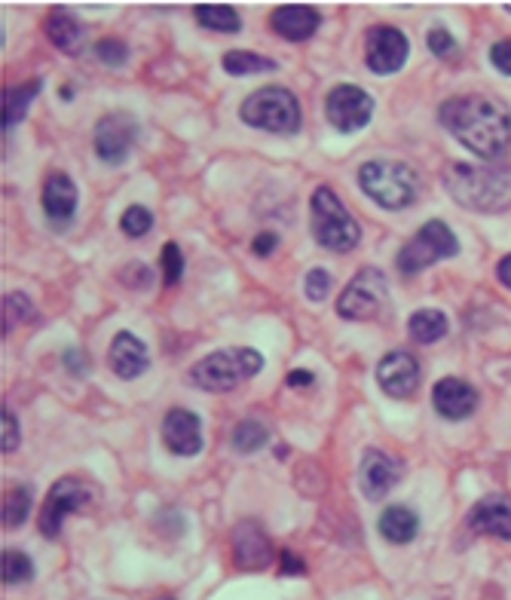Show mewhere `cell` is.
Instances as JSON below:
<instances>
[{
	"label": "cell",
	"mask_w": 511,
	"mask_h": 600,
	"mask_svg": "<svg viewBox=\"0 0 511 600\" xmlns=\"http://www.w3.org/2000/svg\"><path fill=\"white\" fill-rule=\"evenodd\" d=\"M441 126L481 160H499L511 147V111L496 95H453L438 111Z\"/></svg>",
	"instance_id": "obj_1"
},
{
	"label": "cell",
	"mask_w": 511,
	"mask_h": 600,
	"mask_svg": "<svg viewBox=\"0 0 511 600\" xmlns=\"http://www.w3.org/2000/svg\"><path fill=\"white\" fill-rule=\"evenodd\" d=\"M444 187L453 196V203L481 215H496V212L511 209V169L508 166L453 163L444 172Z\"/></svg>",
	"instance_id": "obj_2"
},
{
	"label": "cell",
	"mask_w": 511,
	"mask_h": 600,
	"mask_svg": "<svg viewBox=\"0 0 511 600\" xmlns=\"http://www.w3.org/2000/svg\"><path fill=\"white\" fill-rule=\"evenodd\" d=\"M264 371V356L251 346H230V349H215V353L202 356L190 371L187 380L202 389V392H233L245 380L258 377Z\"/></svg>",
	"instance_id": "obj_3"
},
{
	"label": "cell",
	"mask_w": 511,
	"mask_h": 600,
	"mask_svg": "<svg viewBox=\"0 0 511 600\" xmlns=\"http://www.w3.org/2000/svg\"><path fill=\"white\" fill-rule=\"evenodd\" d=\"M359 187L386 212H404L420 199V175L398 160H368L359 169Z\"/></svg>",
	"instance_id": "obj_4"
},
{
	"label": "cell",
	"mask_w": 511,
	"mask_h": 600,
	"mask_svg": "<svg viewBox=\"0 0 511 600\" xmlns=\"http://www.w3.org/2000/svg\"><path fill=\"white\" fill-rule=\"evenodd\" d=\"M310 230L313 239L334 255H346L362 242V227L340 203L331 187H316L310 196Z\"/></svg>",
	"instance_id": "obj_5"
},
{
	"label": "cell",
	"mask_w": 511,
	"mask_h": 600,
	"mask_svg": "<svg viewBox=\"0 0 511 600\" xmlns=\"http://www.w3.org/2000/svg\"><path fill=\"white\" fill-rule=\"evenodd\" d=\"M239 117L245 126L273 135H297L303 126L297 95L282 86H264L258 92H251L239 108Z\"/></svg>",
	"instance_id": "obj_6"
},
{
	"label": "cell",
	"mask_w": 511,
	"mask_h": 600,
	"mask_svg": "<svg viewBox=\"0 0 511 600\" xmlns=\"http://www.w3.org/2000/svg\"><path fill=\"white\" fill-rule=\"evenodd\" d=\"M456 255H459L456 233L444 221H426L411 239L401 245L395 264L404 276H417V273L429 270L432 264L456 258Z\"/></svg>",
	"instance_id": "obj_7"
},
{
	"label": "cell",
	"mask_w": 511,
	"mask_h": 600,
	"mask_svg": "<svg viewBox=\"0 0 511 600\" xmlns=\"http://www.w3.org/2000/svg\"><path fill=\"white\" fill-rule=\"evenodd\" d=\"M386 297H389L386 273L377 270V267H365V270H359L352 276V282L337 297V316L349 319V322L377 319L383 304H386Z\"/></svg>",
	"instance_id": "obj_8"
},
{
	"label": "cell",
	"mask_w": 511,
	"mask_h": 600,
	"mask_svg": "<svg viewBox=\"0 0 511 600\" xmlns=\"http://www.w3.org/2000/svg\"><path fill=\"white\" fill-rule=\"evenodd\" d=\"M95 499V490L92 484H86L83 478H59L53 487L46 493V503L40 509V518H37V527L46 539H59L62 536V524L68 515L74 512H83L89 509V503Z\"/></svg>",
	"instance_id": "obj_9"
},
{
	"label": "cell",
	"mask_w": 511,
	"mask_h": 600,
	"mask_svg": "<svg viewBox=\"0 0 511 600\" xmlns=\"http://www.w3.org/2000/svg\"><path fill=\"white\" fill-rule=\"evenodd\" d=\"M374 111H377L374 95H368L355 83H337L325 98V117L343 135L362 132L374 120Z\"/></svg>",
	"instance_id": "obj_10"
},
{
	"label": "cell",
	"mask_w": 511,
	"mask_h": 600,
	"mask_svg": "<svg viewBox=\"0 0 511 600\" xmlns=\"http://www.w3.org/2000/svg\"><path fill=\"white\" fill-rule=\"evenodd\" d=\"M407 56H411V43H407L401 28L392 25H377L368 31V43H365V62L368 71L377 77H389L395 71L404 68Z\"/></svg>",
	"instance_id": "obj_11"
},
{
	"label": "cell",
	"mask_w": 511,
	"mask_h": 600,
	"mask_svg": "<svg viewBox=\"0 0 511 600\" xmlns=\"http://www.w3.org/2000/svg\"><path fill=\"white\" fill-rule=\"evenodd\" d=\"M138 138V123L126 111H114L95 123V154L101 163L120 166L135 147Z\"/></svg>",
	"instance_id": "obj_12"
},
{
	"label": "cell",
	"mask_w": 511,
	"mask_h": 600,
	"mask_svg": "<svg viewBox=\"0 0 511 600\" xmlns=\"http://www.w3.org/2000/svg\"><path fill=\"white\" fill-rule=\"evenodd\" d=\"M230 545H233V564L239 570H248V573L267 570L276 558L267 533L261 530V524H254V521L236 524L233 533H230Z\"/></svg>",
	"instance_id": "obj_13"
},
{
	"label": "cell",
	"mask_w": 511,
	"mask_h": 600,
	"mask_svg": "<svg viewBox=\"0 0 511 600\" xmlns=\"http://www.w3.org/2000/svg\"><path fill=\"white\" fill-rule=\"evenodd\" d=\"M377 383L389 398H411L420 386V362L404 349H392L377 365Z\"/></svg>",
	"instance_id": "obj_14"
},
{
	"label": "cell",
	"mask_w": 511,
	"mask_h": 600,
	"mask_svg": "<svg viewBox=\"0 0 511 600\" xmlns=\"http://www.w3.org/2000/svg\"><path fill=\"white\" fill-rule=\"evenodd\" d=\"M404 475V463L389 457L386 450H365L362 457V469H359V484H362V493L371 499V503H380V499L401 481Z\"/></svg>",
	"instance_id": "obj_15"
},
{
	"label": "cell",
	"mask_w": 511,
	"mask_h": 600,
	"mask_svg": "<svg viewBox=\"0 0 511 600\" xmlns=\"http://www.w3.org/2000/svg\"><path fill=\"white\" fill-rule=\"evenodd\" d=\"M40 203H43V212H46L49 224L68 227L74 221V215H77V206H80V190H77L74 178L68 172H53L43 184Z\"/></svg>",
	"instance_id": "obj_16"
},
{
	"label": "cell",
	"mask_w": 511,
	"mask_h": 600,
	"mask_svg": "<svg viewBox=\"0 0 511 600\" xmlns=\"http://www.w3.org/2000/svg\"><path fill=\"white\" fill-rule=\"evenodd\" d=\"M163 444L172 450L175 457L202 454V447H206V438H202V420L187 408L169 411L166 420H163Z\"/></svg>",
	"instance_id": "obj_17"
},
{
	"label": "cell",
	"mask_w": 511,
	"mask_h": 600,
	"mask_svg": "<svg viewBox=\"0 0 511 600\" xmlns=\"http://www.w3.org/2000/svg\"><path fill=\"white\" fill-rule=\"evenodd\" d=\"M432 405L444 420H466L478 411V389L459 377H444L432 389Z\"/></svg>",
	"instance_id": "obj_18"
},
{
	"label": "cell",
	"mask_w": 511,
	"mask_h": 600,
	"mask_svg": "<svg viewBox=\"0 0 511 600\" xmlns=\"http://www.w3.org/2000/svg\"><path fill=\"white\" fill-rule=\"evenodd\" d=\"M466 524L475 533H487V536L511 542V496L493 493V496L478 499L475 509L466 518Z\"/></svg>",
	"instance_id": "obj_19"
},
{
	"label": "cell",
	"mask_w": 511,
	"mask_h": 600,
	"mask_svg": "<svg viewBox=\"0 0 511 600\" xmlns=\"http://www.w3.org/2000/svg\"><path fill=\"white\" fill-rule=\"evenodd\" d=\"M108 362L120 380H135L150 368V353L141 337H135L132 331H117L108 349Z\"/></svg>",
	"instance_id": "obj_20"
},
{
	"label": "cell",
	"mask_w": 511,
	"mask_h": 600,
	"mask_svg": "<svg viewBox=\"0 0 511 600\" xmlns=\"http://www.w3.org/2000/svg\"><path fill=\"white\" fill-rule=\"evenodd\" d=\"M270 25L279 37H285L291 43H303L322 28V13L306 4H282L273 10Z\"/></svg>",
	"instance_id": "obj_21"
},
{
	"label": "cell",
	"mask_w": 511,
	"mask_h": 600,
	"mask_svg": "<svg viewBox=\"0 0 511 600\" xmlns=\"http://www.w3.org/2000/svg\"><path fill=\"white\" fill-rule=\"evenodd\" d=\"M43 31H46L49 43H53L56 49H62V53H68V56H77L83 49V25L62 7L46 16Z\"/></svg>",
	"instance_id": "obj_22"
},
{
	"label": "cell",
	"mask_w": 511,
	"mask_h": 600,
	"mask_svg": "<svg viewBox=\"0 0 511 600\" xmlns=\"http://www.w3.org/2000/svg\"><path fill=\"white\" fill-rule=\"evenodd\" d=\"M377 527H380V536H383L386 542H392V545H407V542H414L417 533H420V518H417L414 509H407V506H389V509L380 515Z\"/></svg>",
	"instance_id": "obj_23"
},
{
	"label": "cell",
	"mask_w": 511,
	"mask_h": 600,
	"mask_svg": "<svg viewBox=\"0 0 511 600\" xmlns=\"http://www.w3.org/2000/svg\"><path fill=\"white\" fill-rule=\"evenodd\" d=\"M40 86H43V80H28V83L4 89V132L25 120V114H28L31 102L37 98Z\"/></svg>",
	"instance_id": "obj_24"
},
{
	"label": "cell",
	"mask_w": 511,
	"mask_h": 600,
	"mask_svg": "<svg viewBox=\"0 0 511 600\" xmlns=\"http://www.w3.org/2000/svg\"><path fill=\"white\" fill-rule=\"evenodd\" d=\"M224 71L233 77H251V74H273L279 71V62L270 56H258V53H248V49H233V53L224 56Z\"/></svg>",
	"instance_id": "obj_25"
},
{
	"label": "cell",
	"mask_w": 511,
	"mask_h": 600,
	"mask_svg": "<svg viewBox=\"0 0 511 600\" xmlns=\"http://www.w3.org/2000/svg\"><path fill=\"white\" fill-rule=\"evenodd\" d=\"M447 328H450V322L441 310H417L411 319H407V331H411V337L423 346L438 343L447 334Z\"/></svg>",
	"instance_id": "obj_26"
},
{
	"label": "cell",
	"mask_w": 511,
	"mask_h": 600,
	"mask_svg": "<svg viewBox=\"0 0 511 600\" xmlns=\"http://www.w3.org/2000/svg\"><path fill=\"white\" fill-rule=\"evenodd\" d=\"M193 13H196V22L202 28L218 31V34H236L242 28L239 13L233 7H227V4H199Z\"/></svg>",
	"instance_id": "obj_27"
},
{
	"label": "cell",
	"mask_w": 511,
	"mask_h": 600,
	"mask_svg": "<svg viewBox=\"0 0 511 600\" xmlns=\"http://www.w3.org/2000/svg\"><path fill=\"white\" fill-rule=\"evenodd\" d=\"M31 503H34V493L31 487H13L4 496V527L16 530L28 521L31 515Z\"/></svg>",
	"instance_id": "obj_28"
},
{
	"label": "cell",
	"mask_w": 511,
	"mask_h": 600,
	"mask_svg": "<svg viewBox=\"0 0 511 600\" xmlns=\"http://www.w3.org/2000/svg\"><path fill=\"white\" fill-rule=\"evenodd\" d=\"M270 432L261 420H242L236 429H233V447L239 454H258V450L267 444Z\"/></svg>",
	"instance_id": "obj_29"
},
{
	"label": "cell",
	"mask_w": 511,
	"mask_h": 600,
	"mask_svg": "<svg viewBox=\"0 0 511 600\" xmlns=\"http://www.w3.org/2000/svg\"><path fill=\"white\" fill-rule=\"evenodd\" d=\"M0 570H4V582L7 585H19V582H28L34 576V561L25 552H19V548H7Z\"/></svg>",
	"instance_id": "obj_30"
},
{
	"label": "cell",
	"mask_w": 511,
	"mask_h": 600,
	"mask_svg": "<svg viewBox=\"0 0 511 600\" xmlns=\"http://www.w3.org/2000/svg\"><path fill=\"white\" fill-rule=\"evenodd\" d=\"M92 53H95V59H98L101 65H108V68H120V65L129 62V46H126V40H120V37H101V40L92 46Z\"/></svg>",
	"instance_id": "obj_31"
},
{
	"label": "cell",
	"mask_w": 511,
	"mask_h": 600,
	"mask_svg": "<svg viewBox=\"0 0 511 600\" xmlns=\"http://www.w3.org/2000/svg\"><path fill=\"white\" fill-rule=\"evenodd\" d=\"M31 316H34V304L22 291H13V294L4 297V334L16 331V325L31 319Z\"/></svg>",
	"instance_id": "obj_32"
},
{
	"label": "cell",
	"mask_w": 511,
	"mask_h": 600,
	"mask_svg": "<svg viewBox=\"0 0 511 600\" xmlns=\"http://www.w3.org/2000/svg\"><path fill=\"white\" fill-rule=\"evenodd\" d=\"M150 227H153V215L144 206H129L120 218V230L132 239H141L144 233H150Z\"/></svg>",
	"instance_id": "obj_33"
},
{
	"label": "cell",
	"mask_w": 511,
	"mask_h": 600,
	"mask_svg": "<svg viewBox=\"0 0 511 600\" xmlns=\"http://www.w3.org/2000/svg\"><path fill=\"white\" fill-rule=\"evenodd\" d=\"M160 258H163V279H166V285H178L184 279V255H181L178 242H166Z\"/></svg>",
	"instance_id": "obj_34"
},
{
	"label": "cell",
	"mask_w": 511,
	"mask_h": 600,
	"mask_svg": "<svg viewBox=\"0 0 511 600\" xmlns=\"http://www.w3.org/2000/svg\"><path fill=\"white\" fill-rule=\"evenodd\" d=\"M303 291H306V297L313 300V304H322V300L328 297V291H331V273L322 270V267L310 270V273H306V279H303Z\"/></svg>",
	"instance_id": "obj_35"
},
{
	"label": "cell",
	"mask_w": 511,
	"mask_h": 600,
	"mask_svg": "<svg viewBox=\"0 0 511 600\" xmlns=\"http://www.w3.org/2000/svg\"><path fill=\"white\" fill-rule=\"evenodd\" d=\"M0 426H4V438H0V450H4V454H16L22 435H19V420H16V414H13L7 405H4V414H0Z\"/></svg>",
	"instance_id": "obj_36"
},
{
	"label": "cell",
	"mask_w": 511,
	"mask_h": 600,
	"mask_svg": "<svg viewBox=\"0 0 511 600\" xmlns=\"http://www.w3.org/2000/svg\"><path fill=\"white\" fill-rule=\"evenodd\" d=\"M426 43L432 49V56H438V59H447V56L456 53V40H453V34L447 28H432L429 37H426Z\"/></svg>",
	"instance_id": "obj_37"
},
{
	"label": "cell",
	"mask_w": 511,
	"mask_h": 600,
	"mask_svg": "<svg viewBox=\"0 0 511 600\" xmlns=\"http://www.w3.org/2000/svg\"><path fill=\"white\" fill-rule=\"evenodd\" d=\"M490 65H493L499 74L511 77V40H496V43L490 46Z\"/></svg>",
	"instance_id": "obj_38"
},
{
	"label": "cell",
	"mask_w": 511,
	"mask_h": 600,
	"mask_svg": "<svg viewBox=\"0 0 511 600\" xmlns=\"http://www.w3.org/2000/svg\"><path fill=\"white\" fill-rule=\"evenodd\" d=\"M120 279H123L126 285H132V288H147V285L153 282V273H150L144 264H129V267L120 273Z\"/></svg>",
	"instance_id": "obj_39"
},
{
	"label": "cell",
	"mask_w": 511,
	"mask_h": 600,
	"mask_svg": "<svg viewBox=\"0 0 511 600\" xmlns=\"http://www.w3.org/2000/svg\"><path fill=\"white\" fill-rule=\"evenodd\" d=\"M276 248H279V236L270 233V230H264V233H258V236L251 239V252L258 255V258H270Z\"/></svg>",
	"instance_id": "obj_40"
},
{
	"label": "cell",
	"mask_w": 511,
	"mask_h": 600,
	"mask_svg": "<svg viewBox=\"0 0 511 600\" xmlns=\"http://www.w3.org/2000/svg\"><path fill=\"white\" fill-rule=\"evenodd\" d=\"M279 561H282V576H303L306 573V564L300 558H294L291 548H282Z\"/></svg>",
	"instance_id": "obj_41"
},
{
	"label": "cell",
	"mask_w": 511,
	"mask_h": 600,
	"mask_svg": "<svg viewBox=\"0 0 511 600\" xmlns=\"http://www.w3.org/2000/svg\"><path fill=\"white\" fill-rule=\"evenodd\" d=\"M62 362H65V365H68V371H71V374H77V377L89 371V365H86L83 353H77V349H68V353L62 356Z\"/></svg>",
	"instance_id": "obj_42"
},
{
	"label": "cell",
	"mask_w": 511,
	"mask_h": 600,
	"mask_svg": "<svg viewBox=\"0 0 511 600\" xmlns=\"http://www.w3.org/2000/svg\"><path fill=\"white\" fill-rule=\"evenodd\" d=\"M313 380H316L313 371H291L288 374V386L291 389H306V386H313Z\"/></svg>",
	"instance_id": "obj_43"
},
{
	"label": "cell",
	"mask_w": 511,
	"mask_h": 600,
	"mask_svg": "<svg viewBox=\"0 0 511 600\" xmlns=\"http://www.w3.org/2000/svg\"><path fill=\"white\" fill-rule=\"evenodd\" d=\"M496 276H499V282L511 291V255H505L502 261H499V267H496Z\"/></svg>",
	"instance_id": "obj_44"
},
{
	"label": "cell",
	"mask_w": 511,
	"mask_h": 600,
	"mask_svg": "<svg viewBox=\"0 0 511 600\" xmlns=\"http://www.w3.org/2000/svg\"><path fill=\"white\" fill-rule=\"evenodd\" d=\"M62 98H65V102H71V98H74V89H71V83H68V86H62Z\"/></svg>",
	"instance_id": "obj_45"
},
{
	"label": "cell",
	"mask_w": 511,
	"mask_h": 600,
	"mask_svg": "<svg viewBox=\"0 0 511 600\" xmlns=\"http://www.w3.org/2000/svg\"><path fill=\"white\" fill-rule=\"evenodd\" d=\"M505 10H508V13H511V4H505Z\"/></svg>",
	"instance_id": "obj_46"
},
{
	"label": "cell",
	"mask_w": 511,
	"mask_h": 600,
	"mask_svg": "<svg viewBox=\"0 0 511 600\" xmlns=\"http://www.w3.org/2000/svg\"><path fill=\"white\" fill-rule=\"evenodd\" d=\"M157 600H172V597H157Z\"/></svg>",
	"instance_id": "obj_47"
}]
</instances>
